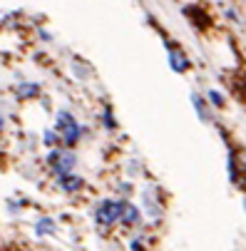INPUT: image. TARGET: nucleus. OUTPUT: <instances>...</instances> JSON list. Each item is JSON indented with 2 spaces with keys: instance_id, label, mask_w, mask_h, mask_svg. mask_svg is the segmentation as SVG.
<instances>
[{
  "instance_id": "1",
  "label": "nucleus",
  "mask_w": 246,
  "mask_h": 251,
  "mask_svg": "<svg viewBox=\"0 0 246 251\" xmlns=\"http://www.w3.org/2000/svg\"><path fill=\"white\" fill-rule=\"evenodd\" d=\"M55 132L60 134V142L65 147H75L80 137H82V127L77 125V120L70 115V112H57V120H55Z\"/></svg>"
},
{
  "instance_id": "2",
  "label": "nucleus",
  "mask_w": 246,
  "mask_h": 251,
  "mask_svg": "<svg viewBox=\"0 0 246 251\" xmlns=\"http://www.w3.org/2000/svg\"><path fill=\"white\" fill-rule=\"evenodd\" d=\"M48 164H50V169H52V174L55 176H65V174H73L75 172V167H77V157H75V152L73 150H52L50 154H48Z\"/></svg>"
},
{
  "instance_id": "3",
  "label": "nucleus",
  "mask_w": 246,
  "mask_h": 251,
  "mask_svg": "<svg viewBox=\"0 0 246 251\" xmlns=\"http://www.w3.org/2000/svg\"><path fill=\"white\" fill-rule=\"evenodd\" d=\"M120 211H122V201L104 199V201L95 209V222H97L99 226H112L115 222H120Z\"/></svg>"
},
{
  "instance_id": "4",
  "label": "nucleus",
  "mask_w": 246,
  "mask_h": 251,
  "mask_svg": "<svg viewBox=\"0 0 246 251\" xmlns=\"http://www.w3.org/2000/svg\"><path fill=\"white\" fill-rule=\"evenodd\" d=\"M169 65H172L174 73H187L189 70V60L179 48H169Z\"/></svg>"
},
{
  "instance_id": "5",
  "label": "nucleus",
  "mask_w": 246,
  "mask_h": 251,
  "mask_svg": "<svg viewBox=\"0 0 246 251\" xmlns=\"http://www.w3.org/2000/svg\"><path fill=\"white\" fill-rule=\"evenodd\" d=\"M120 222L124 226H137L139 224V209L129 201H122V211H120Z\"/></svg>"
},
{
  "instance_id": "6",
  "label": "nucleus",
  "mask_w": 246,
  "mask_h": 251,
  "mask_svg": "<svg viewBox=\"0 0 246 251\" xmlns=\"http://www.w3.org/2000/svg\"><path fill=\"white\" fill-rule=\"evenodd\" d=\"M57 184L65 189V192H77L82 187V179L73 172V174H65V176H57Z\"/></svg>"
},
{
  "instance_id": "7",
  "label": "nucleus",
  "mask_w": 246,
  "mask_h": 251,
  "mask_svg": "<svg viewBox=\"0 0 246 251\" xmlns=\"http://www.w3.org/2000/svg\"><path fill=\"white\" fill-rule=\"evenodd\" d=\"M40 92V87L35 85V82H25V85H20L18 90H15V95L20 97V100H30V97H35Z\"/></svg>"
},
{
  "instance_id": "8",
  "label": "nucleus",
  "mask_w": 246,
  "mask_h": 251,
  "mask_svg": "<svg viewBox=\"0 0 246 251\" xmlns=\"http://www.w3.org/2000/svg\"><path fill=\"white\" fill-rule=\"evenodd\" d=\"M35 231H38V236L55 234V222H52V219H40V222H38V226H35Z\"/></svg>"
},
{
  "instance_id": "9",
  "label": "nucleus",
  "mask_w": 246,
  "mask_h": 251,
  "mask_svg": "<svg viewBox=\"0 0 246 251\" xmlns=\"http://www.w3.org/2000/svg\"><path fill=\"white\" fill-rule=\"evenodd\" d=\"M194 104H197V112H199V120H201V122H206L209 117H206V112H204V100H201L199 95H194Z\"/></svg>"
},
{
  "instance_id": "10",
  "label": "nucleus",
  "mask_w": 246,
  "mask_h": 251,
  "mask_svg": "<svg viewBox=\"0 0 246 251\" xmlns=\"http://www.w3.org/2000/svg\"><path fill=\"white\" fill-rule=\"evenodd\" d=\"M55 142H60V134H57L55 129H52V132H45V145L55 150Z\"/></svg>"
},
{
  "instance_id": "11",
  "label": "nucleus",
  "mask_w": 246,
  "mask_h": 251,
  "mask_svg": "<svg viewBox=\"0 0 246 251\" xmlns=\"http://www.w3.org/2000/svg\"><path fill=\"white\" fill-rule=\"evenodd\" d=\"M209 100H212L217 107H221V104H224V97H221L219 92H209Z\"/></svg>"
},
{
  "instance_id": "12",
  "label": "nucleus",
  "mask_w": 246,
  "mask_h": 251,
  "mask_svg": "<svg viewBox=\"0 0 246 251\" xmlns=\"http://www.w3.org/2000/svg\"><path fill=\"white\" fill-rule=\"evenodd\" d=\"M104 122L110 125V129H115V127H117V125H115V120H112V112H110V110H104Z\"/></svg>"
},
{
  "instance_id": "13",
  "label": "nucleus",
  "mask_w": 246,
  "mask_h": 251,
  "mask_svg": "<svg viewBox=\"0 0 246 251\" xmlns=\"http://www.w3.org/2000/svg\"><path fill=\"white\" fill-rule=\"evenodd\" d=\"M132 251H142V244H139V241H134V244H132Z\"/></svg>"
},
{
  "instance_id": "14",
  "label": "nucleus",
  "mask_w": 246,
  "mask_h": 251,
  "mask_svg": "<svg viewBox=\"0 0 246 251\" xmlns=\"http://www.w3.org/2000/svg\"><path fill=\"white\" fill-rule=\"evenodd\" d=\"M3 125H5V120H3V115H0V129H3Z\"/></svg>"
},
{
  "instance_id": "15",
  "label": "nucleus",
  "mask_w": 246,
  "mask_h": 251,
  "mask_svg": "<svg viewBox=\"0 0 246 251\" xmlns=\"http://www.w3.org/2000/svg\"><path fill=\"white\" fill-rule=\"evenodd\" d=\"M244 204H246V201H244Z\"/></svg>"
}]
</instances>
